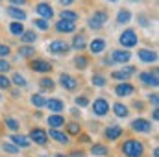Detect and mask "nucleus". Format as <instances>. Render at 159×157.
<instances>
[{"instance_id":"f257e3e1","label":"nucleus","mask_w":159,"mask_h":157,"mask_svg":"<svg viewBox=\"0 0 159 157\" xmlns=\"http://www.w3.org/2000/svg\"><path fill=\"white\" fill-rule=\"evenodd\" d=\"M122 154L126 157H143L144 155V144L137 139H128L122 144Z\"/></svg>"},{"instance_id":"f03ea898","label":"nucleus","mask_w":159,"mask_h":157,"mask_svg":"<svg viewBox=\"0 0 159 157\" xmlns=\"http://www.w3.org/2000/svg\"><path fill=\"white\" fill-rule=\"evenodd\" d=\"M107 19H109L107 9H96V11L87 19V26H89L91 30H102L104 24L107 22Z\"/></svg>"},{"instance_id":"7ed1b4c3","label":"nucleus","mask_w":159,"mask_h":157,"mask_svg":"<svg viewBox=\"0 0 159 157\" xmlns=\"http://www.w3.org/2000/svg\"><path fill=\"white\" fill-rule=\"evenodd\" d=\"M119 43L126 48V50H128V48H133V46H137V43H139V35H137L135 30L128 28V30H124V32L120 34Z\"/></svg>"},{"instance_id":"20e7f679","label":"nucleus","mask_w":159,"mask_h":157,"mask_svg":"<svg viewBox=\"0 0 159 157\" xmlns=\"http://www.w3.org/2000/svg\"><path fill=\"white\" fill-rule=\"evenodd\" d=\"M30 69L34 70V72H41V74H48V72H52L54 69H52V63L50 61H46V59H39V57H34V59H30Z\"/></svg>"},{"instance_id":"39448f33","label":"nucleus","mask_w":159,"mask_h":157,"mask_svg":"<svg viewBox=\"0 0 159 157\" xmlns=\"http://www.w3.org/2000/svg\"><path fill=\"white\" fill-rule=\"evenodd\" d=\"M69 50H70V44L65 43L63 39H56L48 44V52L54 56H65V54H69Z\"/></svg>"},{"instance_id":"423d86ee","label":"nucleus","mask_w":159,"mask_h":157,"mask_svg":"<svg viewBox=\"0 0 159 157\" xmlns=\"http://www.w3.org/2000/svg\"><path fill=\"white\" fill-rule=\"evenodd\" d=\"M109 109H111V105H109V102L106 98H96L93 102V113L96 117H106L109 113Z\"/></svg>"},{"instance_id":"0eeeda50","label":"nucleus","mask_w":159,"mask_h":157,"mask_svg":"<svg viewBox=\"0 0 159 157\" xmlns=\"http://www.w3.org/2000/svg\"><path fill=\"white\" fill-rule=\"evenodd\" d=\"M135 72H137V67H133V65H128V67H124V69L113 70V72H111V78H113V79H119V81H126V79L131 78Z\"/></svg>"},{"instance_id":"6e6552de","label":"nucleus","mask_w":159,"mask_h":157,"mask_svg":"<svg viewBox=\"0 0 159 157\" xmlns=\"http://www.w3.org/2000/svg\"><path fill=\"white\" fill-rule=\"evenodd\" d=\"M32 142H35V144H39V146H44L46 142H48V133L43 129V128H32V131H30V137H28Z\"/></svg>"},{"instance_id":"1a4fd4ad","label":"nucleus","mask_w":159,"mask_h":157,"mask_svg":"<svg viewBox=\"0 0 159 157\" xmlns=\"http://www.w3.org/2000/svg\"><path fill=\"white\" fill-rule=\"evenodd\" d=\"M139 79H141V83L146 85V87H157L159 85L157 69H154V70H150V72H141V74H139Z\"/></svg>"},{"instance_id":"9d476101","label":"nucleus","mask_w":159,"mask_h":157,"mask_svg":"<svg viewBox=\"0 0 159 157\" xmlns=\"http://www.w3.org/2000/svg\"><path fill=\"white\" fill-rule=\"evenodd\" d=\"M59 85H61L63 89H67V91H76L80 83L74 76H70V74H67V72H61V74H59Z\"/></svg>"},{"instance_id":"9b49d317","label":"nucleus","mask_w":159,"mask_h":157,"mask_svg":"<svg viewBox=\"0 0 159 157\" xmlns=\"http://www.w3.org/2000/svg\"><path fill=\"white\" fill-rule=\"evenodd\" d=\"M131 129L137 133H150L152 131V122L146 118H135L131 122Z\"/></svg>"},{"instance_id":"f8f14e48","label":"nucleus","mask_w":159,"mask_h":157,"mask_svg":"<svg viewBox=\"0 0 159 157\" xmlns=\"http://www.w3.org/2000/svg\"><path fill=\"white\" fill-rule=\"evenodd\" d=\"M35 13L39 15L41 19H46V20H50L54 17V9H52V6L48 2H39L35 6Z\"/></svg>"},{"instance_id":"ddd939ff","label":"nucleus","mask_w":159,"mask_h":157,"mask_svg":"<svg viewBox=\"0 0 159 157\" xmlns=\"http://www.w3.org/2000/svg\"><path fill=\"white\" fill-rule=\"evenodd\" d=\"M133 92H135V87H133L131 83H128V81H120V83H117V87H115V94L120 96V98L131 96Z\"/></svg>"},{"instance_id":"4468645a","label":"nucleus","mask_w":159,"mask_h":157,"mask_svg":"<svg viewBox=\"0 0 159 157\" xmlns=\"http://www.w3.org/2000/svg\"><path fill=\"white\" fill-rule=\"evenodd\" d=\"M131 59V52L129 50H113V54H111V61L113 63H120V65H124V63H128Z\"/></svg>"},{"instance_id":"2eb2a0df","label":"nucleus","mask_w":159,"mask_h":157,"mask_svg":"<svg viewBox=\"0 0 159 157\" xmlns=\"http://www.w3.org/2000/svg\"><path fill=\"white\" fill-rule=\"evenodd\" d=\"M56 32H59V34H74L76 32V22H69V20H57L56 22Z\"/></svg>"},{"instance_id":"dca6fc26","label":"nucleus","mask_w":159,"mask_h":157,"mask_svg":"<svg viewBox=\"0 0 159 157\" xmlns=\"http://www.w3.org/2000/svg\"><path fill=\"white\" fill-rule=\"evenodd\" d=\"M137 56H139V59L143 63H156L157 61V54L154 50H148V48H141L137 52Z\"/></svg>"},{"instance_id":"f3484780","label":"nucleus","mask_w":159,"mask_h":157,"mask_svg":"<svg viewBox=\"0 0 159 157\" xmlns=\"http://www.w3.org/2000/svg\"><path fill=\"white\" fill-rule=\"evenodd\" d=\"M44 105H46L48 111H52V113H61V111L65 109V102L59 100V98H46V104H44Z\"/></svg>"},{"instance_id":"a211bd4d","label":"nucleus","mask_w":159,"mask_h":157,"mask_svg":"<svg viewBox=\"0 0 159 157\" xmlns=\"http://www.w3.org/2000/svg\"><path fill=\"white\" fill-rule=\"evenodd\" d=\"M106 46H107V43H106V39H102V37H96V39H93L89 43L91 54H102L106 50Z\"/></svg>"},{"instance_id":"6ab92c4d","label":"nucleus","mask_w":159,"mask_h":157,"mask_svg":"<svg viewBox=\"0 0 159 157\" xmlns=\"http://www.w3.org/2000/svg\"><path fill=\"white\" fill-rule=\"evenodd\" d=\"M46 122H48V126H50V128H54V129H59V128H63V126L67 124L65 117H63V115H59V113L50 115V117L46 118Z\"/></svg>"},{"instance_id":"aec40b11","label":"nucleus","mask_w":159,"mask_h":157,"mask_svg":"<svg viewBox=\"0 0 159 157\" xmlns=\"http://www.w3.org/2000/svg\"><path fill=\"white\" fill-rule=\"evenodd\" d=\"M6 9H7V15H9L13 20H19V22L26 20V11H24V9H20V7H15V6H7Z\"/></svg>"},{"instance_id":"412c9836","label":"nucleus","mask_w":159,"mask_h":157,"mask_svg":"<svg viewBox=\"0 0 159 157\" xmlns=\"http://www.w3.org/2000/svg\"><path fill=\"white\" fill-rule=\"evenodd\" d=\"M46 133H48V137H52V139H54V141H57L59 144H69V135H67V133H63L61 129H54V128H52V129H50V131H46Z\"/></svg>"},{"instance_id":"4be33fe9","label":"nucleus","mask_w":159,"mask_h":157,"mask_svg":"<svg viewBox=\"0 0 159 157\" xmlns=\"http://www.w3.org/2000/svg\"><path fill=\"white\" fill-rule=\"evenodd\" d=\"M104 137L107 139V141H117L122 137V128L120 126H109L106 131H104Z\"/></svg>"},{"instance_id":"5701e85b","label":"nucleus","mask_w":159,"mask_h":157,"mask_svg":"<svg viewBox=\"0 0 159 157\" xmlns=\"http://www.w3.org/2000/svg\"><path fill=\"white\" fill-rule=\"evenodd\" d=\"M70 48H74V50H78V52H83V50L87 48V41H85V35H83V34H78V35H74V37H72V43H70Z\"/></svg>"},{"instance_id":"b1692460","label":"nucleus","mask_w":159,"mask_h":157,"mask_svg":"<svg viewBox=\"0 0 159 157\" xmlns=\"http://www.w3.org/2000/svg\"><path fill=\"white\" fill-rule=\"evenodd\" d=\"M11 142H13L19 150H20V148H28V146L32 144L28 137H24V135H17V133H13V135H11Z\"/></svg>"},{"instance_id":"393cba45","label":"nucleus","mask_w":159,"mask_h":157,"mask_svg":"<svg viewBox=\"0 0 159 157\" xmlns=\"http://www.w3.org/2000/svg\"><path fill=\"white\" fill-rule=\"evenodd\" d=\"M9 34L15 35V37H20L24 34V24L19 22V20H11L9 22Z\"/></svg>"},{"instance_id":"a878e982","label":"nucleus","mask_w":159,"mask_h":157,"mask_svg":"<svg viewBox=\"0 0 159 157\" xmlns=\"http://www.w3.org/2000/svg\"><path fill=\"white\" fill-rule=\"evenodd\" d=\"M91 154L94 157H107L109 155V148H107L106 144H93Z\"/></svg>"},{"instance_id":"bb28decb","label":"nucleus","mask_w":159,"mask_h":157,"mask_svg":"<svg viewBox=\"0 0 159 157\" xmlns=\"http://www.w3.org/2000/svg\"><path fill=\"white\" fill-rule=\"evenodd\" d=\"M59 19L61 20H69V22H76L80 19V15H78V11H72V9H61Z\"/></svg>"},{"instance_id":"cd10ccee","label":"nucleus","mask_w":159,"mask_h":157,"mask_svg":"<svg viewBox=\"0 0 159 157\" xmlns=\"http://www.w3.org/2000/svg\"><path fill=\"white\" fill-rule=\"evenodd\" d=\"M37 39H39V37H37V34H35L34 30H24V34L20 35V41H22L24 44H34Z\"/></svg>"},{"instance_id":"c85d7f7f","label":"nucleus","mask_w":159,"mask_h":157,"mask_svg":"<svg viewBox=\"0 0 159 157\" xmlns=\"http://www.w3.org/2000/svg\"><path fill=\"white\" fill-rule=\"evenodd\" d=\"M74 65H76L78 70H85V69H89V57H87L85 54H78L76 59H74Z\"/></svg>"},{"instance_id":"c756f323","label":"nucleus","mask_w":159,"mask_h":157,"mask_svg":"<svg viewBox=\"0 0 159 157\" xmlns=\"http://www.w3.org/2000/svg\"><path fill=\"white\" fill-rule=\"evenodd\" d=\"M34 54H35L34 44H24V46H19V56H20V57L30 59V57H34Z\"/></svg>"},{"instance_id":"7c9ffc66","label":"nucleus","mask_w":159,"mask_h":157,"mask_svg":"<svg viewBox=\"0 0 159 157\" xmlns=\"http://www.w3.org/2000/svg\"><path fill=\"white\" fill-rule=\"evenodd\" d=\"M113 113H115L119 118H126L128 115H129V109H128V105H124V104L117 102V104L113 105Z\"/></svg>"},{"instance_id":"2f4dec72","label":"nucleus","mask_w":159,"mask_h":157,"mask_svg":"<svg viewBox=\"0 0 159 157\" xmlns=\"http://www.w3.org/2000/svg\"><path fill=\"white\" fill-rule=\"evenodd\" d=\"M131 20V11L129 9H120L117 13V24H128Z\"/></svg>"},{"instance_id":"473e14b6","label":"nucleus","mask_w":159,"mask_h":157,"mask_svg":"<svg viewBox=\"0 0 159 157\" xmlns=\"http://www.w3.org/2000/svg\"><path fill=\"white\" fill-rule=\"evenodd\" d=\"M65 126H67V135H72V137H80L81 135V126L78 122H69Z\"/></svg>"},{"instance_id":"72a5a7b5","label":"nucleus","mask_w":159,"mask_h":157,"mask_svg":"<svg viewBox=\"0 0 159 157\" xmlns=\"http://www.w3.org/2000/svg\"><path fill=\"white\" fill-rule=\"evenodd\" d=\"M39 87H41V91H54V87H56V81L52 78H41L39 79Z\"/></svg>"},{"instance_id":"f704fd0d","label":"nucleus","mask_w":159,"mask_h":157,"mask_svg":"<svg viewBox=\"0 0 159 157\" xmlns=\"http://www.w3.org/2000/svg\"><path fill=\"white\" fill-rule=\"evenodd\" d=\"M91 83L94 85V87H104L106 83H107V79L104 74H100V72H94L93 76H91Z\"/></svg>"},{"instance_id":"c9c22d12","label":"nucleus","mask_w":159,"mask_h":157,"mask_svg":"<svg viewBox=\"0 0 159 157\" xmlns=\"http://www.w3.org/2000/svg\"><path fill=\"white\" fill-rule=\"evenodd\" d=\"M34 26L37 28V30H43V32H48L50 30V20H46V19H35L34 20Z\"/></svg>"},{"instance_id":"e433bc0d","label":"nucleus","mask_w":159,"mask_h":157,"mask_svg":"<svg viewBox=\"0 0 159 157\" xmlns=\"http://www.w3.org/2000/svg\"><path fill=\"white\" fill-rule=\"evenodd\" d=\"M11 83H15L17 87H26V85H28L26 78H24L22 74H19V72H15V74L11 76Z\"/></svg>"},{"instance_id":"4c0bfd02","label":"nucleus","mask_w":159,"mask_h":157,"mask_svg":"<svg viewBox=\"0 0 159 157\" xmlns=\"http://www.w3.org/2000/svg\"><path fill=\"white\" fill-rule=\"evenodd\" d=\"M4 124L11 129V131H17L19 128H20V124H19V120L17 118H13V117H6L4 118Z\"/></svg>"},{"instance_id":"58836bf2","label":"nucleus","mask_w":159,"mask_h":157,"mask_svg":"<svg viewBox=\"0 0 159 157\" xmlns=\"http://www.w3.org/2000/svg\"><path fill=\"white\" fill-rule=\"evenodd\" d=\"M30 102H32L35 107H44V104H46V98H44L43 94H32Z\"/></svg>"},{"instance_id":"ea45409f","label":"nucleus","mask_w":159,"mask_h":157,"mask_svg":"<svg viewBox=\"0 0 159 157\" xmlns=\"http://www.w3.org/2000/svg\"><path fill=\"white\" fill-rule=\"evenodd\" d=\"M2 150L7 152V154H19V148H17L13 142H4V144H2Z\"/></svg>"},{"instance_id":"a19ab883","label":"nucleus","mask_w":159,"mask_h":157,"mask_svg":"<svg viewBox=\"0 0 159 157\" xmlns=\"http://www.w3.org/2000/svg\"><path fill=\"white\" fill-rule=\"evenodd\" d=\"M74 104H76V107H87V105H89V98L83 96V94H81V96H76V98H74Z\"/></svg>"},{"instance_id":"79ce46f5","label":"nucleus","mask_w":159,"mask_h":157,"mask_svg":"<svg viewBox=\"0 0 159 157\" xmlns=\"http://www.w3.org/2000/svg\"><path fill=\"white\" fill-rule=\"evenodd\" d=\"M0 89H4V91H9L11 89V79L6 78L4 74H0Z\"/></svg>"},{"instance_id":"37998d69","label":"nucleus","mask_w":159,"mask_h":157,"mask_svg":"<svg viewBox=\"0 0 159 157\" xmlns=\"http://www.w3.org/2000/svg\"><path fill=\"white\" fill-rule=\"evenodd\" d=\"M9 54H11V48H9V44H4V43H0V57H2V59H6Z\"/></svg>"},{"instance_id":"c03bdc74","label":"nucleus","mask_w":159,"mask_h":157,"mask_svg":"<svg viewBox=\"0 0 159 157\" xmlns=\"http://www.w3.org/2000/svg\"><path fill=\"white\" fill-rule=\"evenodd\" d=\"M9 70H11V63L0 57V74H6V72H9Z\"/></svg>"},{"instance_id":"a18cd8bd","label":"nucleus","mask_w":159,"mask_h":157,"mask_svg":"<svg viewBox=\"0 0 159 157\" xmlns=\"http://www.w3.org/2000/svg\"><path fill=\"white\" fill-rule=\"evenodd\" d=\"M28 0H9V6H15V7H20V6H24Z\"/></svg>"},{"instance_id":"49530a36","label":"nucleus","mask_w":159,"mask_h":157,"mask_svg":"<svg viewBox=\"0 0 159 157\" xmlns=\"http://www.w3.org/2000/svg\"><path fill=\"white\" fill-rule=\"evenodd\" d=\"M157 94H150V96H148V100H150V104H154V107H157Z\"/></svg>"},{"instance_id":"de8ad7c7","label":"nucleus","mask_w":159,"mask_h":157,"mask_svg":"<svg viewBox=\"0 0 159 157\" xmlns=\"http://www.w3.org/2000/svg\"><path fill=\"white\" fill-rule=\"evenodd\" d=\"M76 0H59V4L61 6H70V4H74Z\"/></svg>"},{"instance_id":"09e8293b","label":"nucleus","mask_w":159,"mask_h":157,"mask_svg":"<svg viewBox=\"0 0 159 157\" xmlns=\"http://www.w3.org/2000/svg\"><path fill=\"white\" fill-rule=\"evenodd\" d=\"M139 20L143 22V26H148V19H146V17H143V15H141V17H139Z\"/></svg>"},{"instance_id":"8fccbe9b","label":"nucleus","mask_w":159,"mask_h":157,"mask_svg":"<svg viewBox=\"0 0 159 157\" xmlns=\"http://www.w3.org/2000/svg\"><path fill=\"white\" fill-rule=\"evenodd\" d=\"M69 157H83V152H72Z\"/></svg>"},{"instance_id":"3c124183","label":"nucleus","mask_w":159,"mask_h":157,"mask_svg":"<svg viewBox=\"0 0 159 157\" xmlns=\"http://www.w3.org/2000/svg\"><path fill=\"white\" fill-rule=\"evenodd\" d=\"M80 141H81V142H89L91 139H89V135H81V137H80Z\"/></svg>"},{"instance_id":"603ef678","label":"nucleus","mask_w":159,"mask_h":157,"mask_svg":"<svg viewBox=\"0 0 159 157\" xmlns=\"http://www.w3.org/2000/svg\"><path fill=\"white\" fill-rule=\"evenodd\" d=\"M11 94L17 98V96H20V91H19V89H13V91H11Z\"/></svg>"},{"instance_id":"864d4df0","label":"nucleus","mask_w":159,"mask_h":157,"mask_svg":"<svg viewBox=\"0 0 159 157\" xmlns=\"http://www.w3.org/2000/svg\"><path fill=\"white\" fill-rule=\"evenodd\" d=\"M54 157H69V155H63V154H56Z\"/></svg>"},{"instance_id":"5fc2aeb1","label":"nucleus","mask_w":159,"mask_h":157,"mask_svg":"<svg viewBox=\"0 0 159 157\" xmlns=\"http://www.w3.org/2000/svg\"><path fill=\"white\" fill-rule=\"evenodd\" d=\"M107 2H119V0H107Z\"/></svg>"},{"instance_id":"6e6d98bb","label":"nucleus","mask_w":159,"mask_h":157,"mask_svg":"<svg viewBox=\"0 0 159 157\" xmlns=\"http://www.w3.org/2000/svg\"><path fill=\"white\" fill-rule=\"evenodd\" d=\"M41 157H48V155H41Z\"/></svg>"},{"instance_id":"4d7b16f0","label":"nucleus","mask_w":159,"mask_h":157,"mask_svg":"<svg viewBox=\"0 0 159 157\" xmlns=\"http://www.w3.org/2000/svg\"><path fill=\"white\" fill-rule=\"evenodd\" d=\"M0 98H2V94H0Z\"/></svg>"}]
</instances>
